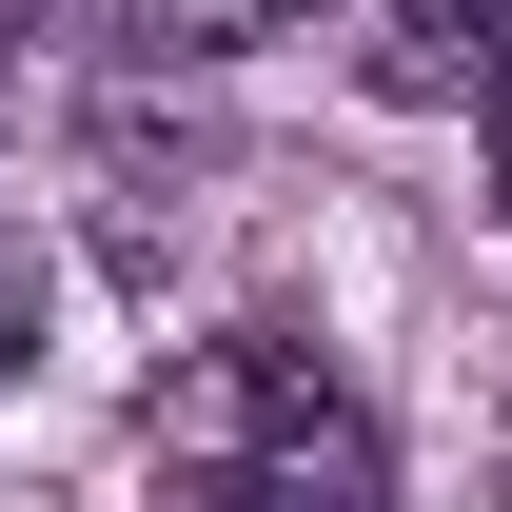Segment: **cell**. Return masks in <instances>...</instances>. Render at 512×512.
I'll list each match as a JSON object with an SVG mask.
<instances>
[{
  "label": "cell",
  "mask_w": 512,
  "mask_h": 512,
  "mask_svg": "<svg viewBox=\"0 0 512 512\" xmlns=\"http://www.w3.org/2000/svg\"><path fill=\"white\" fill-rule=\"evenodd\" d=\"M20 335H40V237L0 217V375H20Z\"/></svg>",
  "instance_id": "obj_1"
},
{
  "label": "cell",
  "mask_w": 512,
  "mask_h": 512,
  "mask_svg": "<svg viewBox=\"0 0 512 512\" xmlns=\"http://www.w3.org/2000/svg\"><path fill=\"white\" fill-rule=\"evenodd\" d=\"M237 20H316V0H237Z\"/></svg>",
  "instance_id": "obj_2"
}]
</instances>
